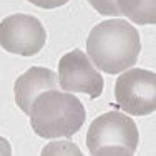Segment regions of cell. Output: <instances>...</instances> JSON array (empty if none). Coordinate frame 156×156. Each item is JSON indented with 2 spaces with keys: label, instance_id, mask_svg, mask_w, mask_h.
Wrapping results in <instances>:
<instances>
[{
  "label": "cell",
  "instance_id": "cell-12",
  "mask_svg": "<svg viewBox=\"0 0 156 156\" xmlns=\"http://www.w3.org/2000/svg\"><path fill=\"white\" fill-rule=\"evenodd\" d=\"M28 2L40 7V9H57V7H62L65 3H68L70 0H28Z\"/></svg>",
  "mask_w": 156,
  "mask_h": 156
},
{
  "label": "cell",
  "instance_id": "cell-10",
  "mask_svg": "<svg viewBox=\"0 0 156 156\" xmlns=\"http://www.w3.org/2000/svg\"><path fill=\"white\" fill-rule=\"evenodd\" d=\"M88 3L98 13H101V15H106V17H118L120 15L116 0H88Z\"/></svg>",
  "mask_w": 156,
  "mask_h": 156
},
{
  "label": "cell",
  "instance_id": "cell-5",
  "mask_svg": "<svg viewBox=\"0 0 156 156\" xmlns=\"http://www.w3.org/2000/svg\"><path fill=\"white\" fill-rule=\"evenodd\" d=\"M140 143V133L135 121L118 111H108L100 115L90 125L87 133V146L91 154L101 146H125L135 153Z\"/></svg>",
  "mask_w": 156,
  "mask_h": 156
},
{
  "label": "cell",
  "instance_id": "cell-3",
  "mask_svg": "<svg viewBox=\"0 0 156 156\" xmlns=\"http://www.w3.org/2000/svg\"><path fill=\"white\" fill-rule=\"evenodd\" d=\"M115 98L121 110L133 116L151 115L156 110L154 72L129 68L123 72L115 85Z\"/></svg>",
  "mask_w": 156,
  "mask_h": 156
},
{
  "label": "cell",
  "instance_id": "cell-1",
  "mask_svg": "<svg viewBox=\"0 0 156 156\" xmlns=\"http://www.w3.org/2000/svg\"><path fill=\"white\" fill-rule=\"evenodd\" d=\"M141 50L140 33L121 18H111L91 28L87 38L88 58L101 72L118 75L129 70Z\"/></svg>",
  "mask_w": 156,
  "mask_h": 156
},
{
  "label": "cell",
  "instance_id": "cell-8",
  "mask_svg": "<svg viewBox=\"0 0 156 156\" xmlns=\"http://www.w3.org/2000/svg\"><path fill=\"white\" fill-rule=\"evenodd\" d=\"M120 15L138 25L156 23V0H116Z\"/></svg>",
  "mask_w": 156,
  "mask_h": 156
},
{
  "label": "cell",
  "instance_id": "cell-11",
  "mask_svg": "<svg viewBox=\"0 0 156 156\" xmlns=\"http://www.w3.org/2000/svg\"><path fill=\"white\" fill-rule=\"evenodd\" d=\"M91 156H133L129 150L125 146H118V144H111V146H101L95 151Z\"/></svg>",
  "mask_w": 156,
  "mask_h": 156
},
{
  "label": "cell",
  "instance_id": "cell-9",
  "mask_svg": "<svg viewBox=\"0 0 156 156\" xmlns=\"http://www.w3.org/2000/svg\"><path fill=\"white\" fill-rule=\"evenodd\" d=\"M40 156H83V153L72 141H51L45 144Z\"/></svg>",
  "mask_w": 156,
  "mask_h": 156
},
{
  "label": "cell",
  "instance_id": "cell-2",
  "mask_svg": "<svg viewBox=\"0 0 156 156\" xmlns=\"http://www.w3.org/2000/svg\"><path fill=\"white\" fill-rule=\"evenodd\" d=\"M28 115L35 135L47 140L72 138L87 118L83 103L75 95L58 90L40 93L33 100Z\"/></svg>",
  "mask_w": 156,
  "mask_h": 156
},
{
  "label": "cell",
  "instance_id": "cell-6",
  "mask_svg": "<svg viewBox=\"0 0 156 156\" xmlns=\"http://www.w3.org/2000/svg\"><path fill=\"white\" fill-rule=\"evenodd\" d=\"M58 80L66 93H87L90 98H98L105 88L98 68L81 50H72L60 58Z\"/></svg>",
  "mask_w": 156,
  "mask_h": 156
},
{
  "label": "cell",
  "instance_id": "cell-4",
  "mask_svg": "<svg viewBox=\"0 0 156 156\" xmlns=\"http://www.w3.org/2000/svg\"><path fill=\"white\" fill-rule=\"evenodd\" d=\"M47 42V32L37 17L15 13L0 22V47L22 57L37 55Z\"/></svg>",
  "mask_w": 156,
  "mask_h": 156
},
{
  "label": "cell",
  "instance_id": "cell-13",
  "mask_svg": "<svg viewBox=\"0 0 156 156\" xmlns=\"http://www.w3.org/2000/svg\"><path fill=\"white\" fill-rule=\"evenodd\" d=\"M0 156H12V146L3 136H0Z\"/></svg>",
  "mask_w": 156,
  "mask_h": 156
},
{
  "label": "cell",
  "instance_id": "cell-7",
  "mask_svg": "<svg viewBox=\"0 0 156 156\" xmlns=\"http://www.w3.org/2000/svg\"><path fill=\"white\" fill-rule=\"evenodd\" d=\"M50 90H58V76L50 68L32 66L22 76H18L13 85L15 103L23 113H30L32 103L40 93Z\"/></svg>",
  "mask_w": 156,
  "mask_h": 156
}]
</instances>
